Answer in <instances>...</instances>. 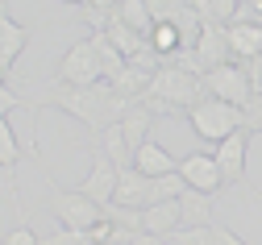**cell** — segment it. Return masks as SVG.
Masks as SVG:
<instances>
[{"label": "cell", "instance_id": "obj_1", "mask_svg": "<svg viewBox=\"0 0 262 245\" xmlns=\"http://www.w3.org/2000/svg\"><path fill=\"white\" fill-rule=\"evenodd\" d=\"M25 100L29 108H42V104H50V108H62L71 113L75 121H83L92 133H104L108 125H117L125 113H129V100L117 92L113 79H100L96 87H71V83H29L25 87Z\"/></svg>", "mask_w": 262, "mask_h": 245}, {"label": "cell", "instance_id": "obj_2", "mask_svg": "<svg viewBox=\"0 0 262 245\" xmlns=\"http://www.w3.org/2000/svg\"><path fill=\"white\" fill-rule=\"evenodd\" d=\"M204 96H208V92H204V75H195V71H187V66L167 62V66L154 75L150 92H146L138 104H142V108H150L154 117H162V113H191Z\"/></svg>", "mask_w": 262, "mask_h": 245}, {"label": "cell", "instance_id": "obj_3", "mask_svg": "<svg viewBox=\"0 0 262 245\" xmlns=\"http://www.w3.org/2000/svg\"><path fill=\"white\" fill-rule=\"evenodd\" d=\"M187 121H191V133L200 137V142L221 146L225 137H233L237 129H246V108L225 104V100H216V96H204V100L187 113Z\"/></svg>", "mask_w": 262, "mask_h": 245}, {"label": "cell", "instance_id": "obj_4", "mask_svg": "<svg viewBox=\"0 0 262 245\" xmlns=\"http://www.w3.org/2000/svg\"><path fill=\"white\" fill-rule=\"evenodd\" d=\"M104 79V58L96 50L92 38L75 42L67 54L58 58V83H71V87H96Z\"/></svg>", "mask_w": 262, "mask_h": 245}, {"label": "cell", "instance_id": "obj_5", "mask_svg": "<svg viewBox=\"0 0 262 245\" xmlns=\"http://www.w3.org/2000/svg\"><path fill=\"white\" fill-rule=\"evenodd\" d=\"M54 220L58 229H79V233H92L96 225L104 220V208L88 199L79 187H58L54 191Z\"/></svg>", "mask_w": 262, "mask_h": 245}, {"label": "cell", "instance_id": "obj_6", "mask_svg": "<svg viewBox=\"0 0 262 245\" xmlns=\"http://www.w3.org/2000/svg\"><path fill=\"white\" fill-rule=\"evenodd\" d=\"M204 92L225 100V104H237V108H250V100H254V87H250V75H246L242 62H225L216 71H208L204 75Z\"/></svg>", "mask_w": 262, "mask_h": 245}, {"label": "cell", "instance_id": "obj_7", "mask_svg": "<svg viewBox=\"0 0 262 245\" xmlns=\"http://www.w3.org/2000/svg\"><path fill=\"white\" fill-rule=\"evenodd\" d=\"M117 183H121V166L108 158V154H100V150H92V170H88V179L83 183H75L88 199H96V204H113V195H117Z\"/></svg>", "mask_w": 262, "mask_h": 245}, {"label": "cell", "instance_id": "obj_8", "mask_svg": "<svg viewBox=\"0 0 262 245\" xmlns=\"http://www.w3.org/2000/svg\"><path fill=\"white\" fill-rule=\"evenodd\" d=\"M246 162H250V129H237L216 146V166L225 174V187H246Z\"/></svg>", "mask_w": 262, "mask_h": 245}, {"label": "cell", "instance_id": "obj_9", "mask_svg": "<svg viewBox=\"0 0 262 245\" xmlns=\"http://www.w3.org/2000/svg\"><path fill=\"white\" fill-rule=\"evenodd\" d=\"M229 54H233V50H229V25L208 21L204 33H200V42H195V71H200V75L216 71V66L229 62Z\"/></svg>", "mask_w": 262, "mask_h": 245}, {"label": "cell", "instance_id": "obj_10", "mask_svg": "<svg viewBox=\"0 0 262 245\" xmlns=\"http://www.w3.org/2000/svg\"><path fill=\"white\" fill-rule=\"evenodd\" d=\"M179 174L187 179L191 191H204V195L225 191V174H221V166H216V154H187V158L179 162Z\"/></svg>", "mask_w": 262, "mask_h": 245}, {"label": "cell", "instance_id": "obj_11", "mask_svg": "<svg viewBox=\"0 0 262 245\" xmlns=\"http://www.w3.org/2000/svg\"><path fill=\"white\" fill-rule=\"evenodd\" d=\"M175 229H183V208H179V199H162V204L142 208V233L171 237Z\"/></svg>", "mask_w": 262, "mask_h": 245}, {"label": "cell", "instance_id": "obj_12", "mask_svg": "<svg viewBox=\"0 0 262 245\" xmlns=\"http://www.w3.org/2000/svg\"><path fill=\"white\" fill-rule=\"evenodd\" d=\"M113 204H121V208H150V179L138 166H125L121 170V183H117Z\"/></svg>", "mask_w": 262, "mask_h": 245}, {"label": "cell", "instance_id": "obj_13", "mask_svg": "<svg viewBox=\"0 0 262 245\" xmlns=\"http://www.w3.org/2000/svg\"><path fill=\"white\" fill-rule=\"evenodd\" d=\"M134 166L146 174V179H158V174H175L179 162L171 158V150H162L158 142H146L138 154H134Z\"/></svg>", "mask_w": 262, "mask_h": 245}, {"label": "cell", "instance_id": "obj_14", "mask_svg": "<svg viewBox=\"0 0 262 245\" xmlns=\"http://www.w3.org/2000/svg\"><path fill=\"white\" fill-rule=\"evenodd\" d=\"M25 46H29V29L17 25L13 17H0V66H5V71L21 58Z\"/></svg>", "mask_w": 262, "mask_h": 245}, {"label": "cell", "instance_id": "obj_15", "mask_svg": "<svg viewBox=\"0 0 262 245\" xmlns=\"http://www.w3.org/2000/svg\"><path fill=\"white\" fill-rule=\"evenodd\" d=\"M150 129H154V113L142 108V104H129V113L121 117V133H125V142L134 146V154L150 142Z\"/></svg>", "mask_w": 262, "mask_h": 245}, {"label": "cell", "instance_id": "obj_16", "mask_svg": "<svg viewBox=\"0 0 262 245\" xmlns=\"http://www.w3.org/2000/svg\"><path fill=\"white\" fill-rule=\"evenodd\" d=\"M92 150L108 154V158H113L121 170H125V166H134V146L125 142V133H121V121H117V125H108L104 133H96V146H92Z\"/></svg>", "mask_w": 262, "mask_h": 245}, {"label": "cell", "instance_id": "obj_17", "mask_svg": "<svg viewBox=\"0 0 262 245\" xmlns=\"http://www.w3.org/2000/svg\"><path fill=\"white\" fill-rule=\"evenodd\" d=\"M150 46H154L162 58H167V62H175V54L187 50V46H183V33H179L175 21H158V25L150 29Z\"/></svg>", "mask_w": 262, "mask_h": 245}, {"label": "cell", "instance_id": "obj_18", "mask_svg": "<svg viewBox=\"0 0 262 245\" xmlns=\"http://www.w3.org/2000/svg\"><path fill=\"white\" fill-rule=\"evenodd\" d=\"M100 33H108V42H113V46H117V50H121L125 58H134V54H138V50H142V46L150 42L146 33L129 29V25L121 21V17H113V21H108V29H100Z\"/></svg>", "mask_w": 262, "mask_h": 245}, {"label": "cell", "instance_id": "obj_19", "mask_svg": "<svg viewBox=\"0 0 262 245\" xmlns=\"http://www.w3.org/2000/svg\"><path fill=\"white\" fill-rule=\"evenodd\" d=\"M179 208H183V225H216L212 220V195H204V191H183L179 195Z\"/></svg>", "mask_w": 262, "mask_h": 245}, {"label": "cell", "instance_id": "obj_20", "mask_svg": "<svg viewBox=\"0 0 262 245\" xmlns=\"http://www.w3.org/2000/svg\"><path fill=\"white\" fill-rule=\"evenodd\" d=\"M117 17H121L129 29H138V33H146V38H150V29H154V13H150L146 0H121Z\"/></svg>", "mask_w": 262, "mask_h": 245}, {"label": "cell", "instance_id": "obj_21", "mask_svg": "<svg viewBox=\"0 0 262 245\" xmlns=\"http://www.w3.org/2000/svg\"><path fill=\"white\" fill-rule=\"evenodd\" d=\"M187 191V179L175 170V174H158V179H150V204H162V199H179Z\"/></svg>", "mask_w": 262, "mask_h": 245}, {"label": "cell", "instance_id": "obj_22", "mask_svg": "<svg viewBox=\"0 0 262 245\" xmlns=\"http://www.w3.org/2000/svg\"><path fill=\"white\" fill-rule=\"evenodd\" d=\"M171 245H216L212 241V225H183L171 233Z\"/></svg>", "mask_w": 262, "mask_h": 245}, {"label": "cell", "instance_id": "obj_23", "mask_svg": "<svg viewBox=\"0 0 262 245\" xmlns=\"http://www.w3.org/2000/svg\"><path fill=\"white\" fill-rule=\"evenodd\" d=\"M42 245H96L92 233H79V229H58L54 237H42Z\"/></svg>", "mask_w": 262, "mask_h": 245}, {"label": "cell", "instance_id": "obj_24", "mask_svg": "<svg viewBox=\"0 0 262 245\" xmlns=\"http://www.w3.org/2000/svg\"><path fill=\"white\" fill-rule=\"evenodd\" d=\"M5 245H42V237H38L34 229H29V225H17V229L5 237Z\"/></svg>", "mask_w": 262, "mask_h": 245}, {"label": "cell", "instance_id": "obj_25", "mask_svg": "<svg viewBox=\"0 0 262 245\" xmlns=\"http://www.w3.org/2000/svg\"><path fill=\"white\" fill-rule=\"evenodd\" d=\"M242 66H246V75H250L254 96H262V54H258V58H250V62H242Z\"/></svg>", "mask_w": 262, "mask_h": 245}, {"label": "cell", "instance_id": "obj_26", "mask_svg": "<svg viewBox=\"0 0 262 245\" xmlns=\"http://www.w3.org/2000/svg\"><path fill=\"white\" fill-rule=\"evenodd\" d=\"M212 241H216V245H246V241H242L233 229H229V225H221V220L212 225Z\"/></svg>", "mask_w": 262, "mask_h": 245}, {"label": "cell", "instance_id": "obj_27", "mask_svg": "<svg viewBox=\"0 0 262 245\" xmlns=\"http://www.w3.org/2000/svg\"><path fill=\"white\" fill-rule=\"evenodd\" d=\"M246 129H250V133H254V129L262 133V96L250 100V108H246Z\"/></svg>", "mask_w": 262, "mask_h": 245}, {"label": "cell", "instance_id": "obj_28", "mask_svg": "<svg viewBox=\"0 0 262 245\" xmlns=\"http://www.w3.org/2000/svg\"><path fill=\"white\" fill-rule=\"evenodd\" d=\"M129 245H162V237H154V233H134Z\"/></svg>", "mask_w": 262, "mask_h": 245}, {"label": "cell", "instance_id": "obj_29", "mask_svg": "<svg viewBox=\"0 0 262 245\" xmlns=\"http://www.w3.org/2000/svg\"><path fill=\"white\" fill-rule=\"evenodd\" d=\"M58 5H71V9H88L92 0H58Z\"/></svg>", "mask_w": 262, "mask_h": 245}]
</instances>
